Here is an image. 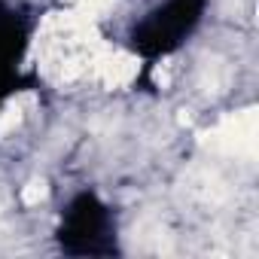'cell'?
Segmentation results:
<instances>
[{"mask_svg":"<svg viewBox=\"0 0 259 259\" xmlns=\"http://www.w3.org/2000/svg\"><path fill=\"white\" fill-rule=\"evenodd\" d=\"M256 132H259V125H256V110H241L229 119H223L213 132L204 135V147L223 153V156H235V159H247L253 162L256 156Z\"/></svg>","mask_w":259,"mask_h":259,"instance_id":"cell-1","label":"cell"},{"mask_svg":"<svg viewBox=\"0 0 259 259\" xmlns=\"http://www.w3.org/2000/svg\"><path fill=\"white\" fill-rule=\"evenodd\" d=\"M138 67L141 61L135 55H128V52H110L107 46L95 55L92 61V70L95 76L107 85V89H125L128 82H132L138 76Z\"/></svg>","mask_w":259,"mask_h":259,"instance_id":"cell-2","label":"cell"},{"mask_svg":"<svg viewBox=\"0 0 259 259\" xmlns=\"http://www.w3.org/2000/svg\"><path fill=\"white\" fill-rule=\"evenodd\" d=\"M19 122H22V101L10 104L4 113H0V141H4L10 132H16V128H19Z\"/></svg>","mask_w":259,"mask_h":259,"instance_id":"cell-3","label":"cell"},{"mask_svg":"<svg viewBox=\"0 0 259 259\" xmlns=\"http://www.w3.org/2000/svg\"><path fill=\"white\" fill-rule=\"evenodd\" d=\"M201 82L204 85H210L207 92H220L223 89V64L213 58V61H204V67H201Z\"/></svg>","mask_w":259,"mask_h":259,"instance_id":"cell-4","label":"cell"},{"mask_svg":"<svg viewBox=\"0 0 259 259\" xmlns=\"http://www.w3.org/2000/svg\"><path fill=\"white\" fill-rule=\"evenodd\" d=\"M46 192H49L46 180H31V183L25 186V192H22V201H25V204H40V201L46 198Z\"/></svg>","mask_w":259,"mask_h":259,"instance_id":"cell-5","label":"cell"},{"mask_svg":"<svg viewBox=\"0 0 259 259\" xmlns=\"http://www.w3.org/2000/svg\"><path fill=\"white\" fill-rule=\"evenodd\" d=\"M110 10V0H79V4H76V13H82L85 19H98L101 13H107Z\"/></svg>","mask_w":259,"mask_h":259,"instance_id":"cell-6","label":"cell"}]
</instances>
